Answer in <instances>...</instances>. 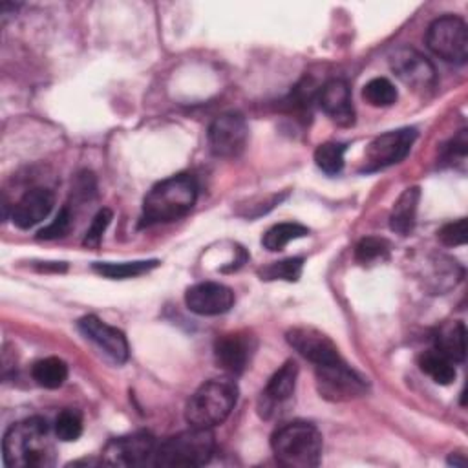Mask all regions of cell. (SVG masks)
<instances>
[{"mask_svg":"<svg viewBox=\"0 0 468 468\" xmlns=\"http://www.w3.org/2000/svg\"><path fill=\"white\" fill-rule=\"evenodd\" d=\"M2 459L5 466H51L55 463V448L48 422L42 417H27L11 424L2 441Z\"/></svg>","mask_w":468,"mask_h":468,"instance_id":"1","label":"cell"},{"mask_svg":"<svg viewBox=\"0 0 468 468\" xmlns=\"http://www.w3.org/2000/svg\"><path fill=\"white\" fill-rule=\"evenodd\" d=\"M197 199V185L188 174L170 176L146 194L143 201L141 227L168 223L190 212Z\"/></svg>","mask_w":468,"mask_h":468,"instance_id":"2","label":"cell"},{"mask_svg":"<svg viewBox=\"0 0 468 468\" xmlns=\"http://www.w3.org/2000/svg\"><path fill=\"white\" fill-rule=\"evenodd\" d=\"M271 448L283 466L313 468L318 466L322 457V435L313 424L294 420L272 433Z\"/></svg>","mask_w":468,"mask_h":468,"instance_id":"3","label":"cell"},{"mask_svg":"<svg viewBox=\"0 0 468 468\" xmlns=\"http://www.w3.org/2000/svg\"><path fill=\"white\" fill-rule=\"evenodd\" d=\"M238 402V386L230 378H212L201 384L190 397L185 419L194 428H214L221 424Z\"/></svg>","mask_w":468,"mask_h":468,"instance_id":"4","label":"cell"},{"mask_svg":"<svg viewBox=\"0 0 468 468\" xmlns=\"http://www.w3.org/2000/svg\"><path fill=\"white\" fill-rule=\"evenodd\" d=\"M214 433L208 428H194L179 431L163 441L154 453L155 466H203L214 453Z\"/></svg>","mask_w":468,"mask_h":468,"instance_id":"5","label":"cell"},{"mask_svg":"<svg viewBox=\"0 0 468 468\" xmlns=\"http://www.w3.org/2000/svg\"><path fill=\"white\" fill-rule=\"evenodd\" d=\"M426 44L442 60L464 64L468 58V27L455 15L439 16L426 31Z\"/></svg>","mask_w":468,"mask_h":468,"instance_id":"6","label":"cell"},{"mask_svg":"<svg viewBox=\"0 0 468 468\" xmlns=\"http://www.w3.org/2000/svg\"><path fill=\"white\" fill-rule=\"evenodd\" d=\"M415 137H417V132L413 128L391 130L375 137L364 152L362 172L371 174L400 163L411 150Z\"/></svg>","mask_w":468,"mask_h":468,"instance_id":"7","label":"cell"},{"mask_svg":"<svg viewBox=\"0 0 468 468\" xmlns=\"http://www.w3.org/2000/svg\"><path fill=\"white\" fill-rule=\"evenodd\" d=\"M318 391L324 399L340 402L351 400L366 393V380L353 371L344 360H336L324 366H314Z\"/></svg>","mask_w":468,"mask_h":468,"instance_id":"8","label":"cell"},{"mask_svg":"<svg viewBox=\"0 0 468 468\" xmlns=\"http://www.w3.org/2000/svg\"><path fill=\"white\" fill-rule=\"evenodd\" d=\"M155 448V439L148 431H137L112 439L104 446L101 461L115 466H141L154 461Z\"/></svg>","mask_w":468,"mask_h":468,"instance_id":"9","label":"cell"},{"mask_svg":"<svg viewBox=\"0 0 468 468\" xmlns=\"http://www.w3.org/2000/svg\"><path fill=\"white\" fill-rule=\"evenodd\" d=\"M249 128L239 113L229 112L216 117L208 128V146L218 157H236L243 152Z\"/></svg>","mask_w":468,"mask_h":468,"instance_id":"10","label":"cell"},{"mask_svg":"<svg viewBox=\"0 0 468 468\" xmlns=\"http://www.w3.org/2000/svg\"><path fill=\"white\" fill-rule=\"evenodd\" d=\"M389 68L406 86L413 90H428L437 79L433 64L410 46H400L389 55Z\"/></svg>","mask_w":468,"mask_h":468,"instance_id":"11","label":"cell"},{"mask_svg":"<svg viewBox=\"0 0 468 468\" xmlns=\"http://www.w3.org/2000/svg\"><path fill=\"white\" fill-rule=\"evenodd\" d=\"M298 378V366L292 360H287L267 382L260 399H258V411L263 419H271L283 411L289 400L294 395Z\"/></svg>","mask_w":468,"mask_h":468,"instance_id":"12","label":"cell"},{"mask_svg":"<svg viewBox=\"0 0 468 468\" xmlns=\"http://www.w3.org/2000/svg\"><path fill=\"white\" fill-rule=\"evenodd\" d=\"M185 303L196 314L216 316L227 313L234 305V292L223 283L201 282L186 289Z\"/></svg>","mask_w":468,"mask_h":468,"instance_id":"13","label":"cell"},{"mask_svg":"<svg viewBox=\"0 0 468 468\" xmlns=\"http://www.w3.org/2000/svg\"><path fill=\"white\" fill-rule=\"evenodd\" d=\"M256 342L249 333H227L221 335L214 344V356L221 369L230 375H241L254 353Z\"/></svg>","mask_w":468,"mask_h":468,"instance_id":"14","label":"cell"},{"mask_svg":"<svg viewBox=\"0 0 468 468\" xmlns=\"http://www.w3.org/2000/svg\"><path fill=\"white\" fill-rule=\"evenodd\" d=\"M79 331L91 340L101 351H104L112 360L117 364H122L128 360L130 349H128V340L124 333L113 325H108L101 318L88 314L79 320Z\"/></svg>","mask_w":468,"mask_h":468,"instance_id":"15","label":"cell"},{"mask_svg":"<svg viewBox=\"0 0 468 468\" xmlns=\"http://www.w3.org/2000/svg\"><path fill=\"white\" fill-rule=\"evenodd\" d=\"M287 342L292 349H296L305 360L314 366L331 364L342 360L336 346L320 331L313 327H294L287 333Z\"/></svg>","mask_w":468,"mask_h":468,"instance_id":"16","label":"cell"},{"mask_svg":"<svg viewBox=\"0 0 468 468\" xmlns=\"http://www.w3.org/2000/svg\"><path fill=\"white\" fill-rule=\"evenodd\" d=\"M318 104L338 126H351L355 122V108L351 101V90L346 80L331 79L320 88Z\"/></svg>","mask_w":468,"mask_h":468,"instance_id":"17","label":"cell"},{"mask_svg":"<svg viewBox=\"0 0 468 468\" xmlns=\"http://www.w3.org/2000/svg\"><path fill=\"white\" fill-rule=\"evenodd\" d=\"M53 203H55V196L51 190L31 188L13 207L11 219L18 229H31L49 216Z\"/></svg>","mask_w":468,"mask_h":468,"instance_id":"18","label":"cell"},{"mask_svg":"<svg viewBox=\"0 0 468 468\" xmlns=\"http://www.w3.org/2000/svg\"><path fill=\"white\" fill-rule=\"evenodd\" d=\"M435 347L439 353L448 356L453 364L463 362L466 355V329L463 322H453L442 325L435 336Z\"/></svg>","mask_w":468,"mask_h":468,"instance_id":"19","label":"cell"},{"mask_svg":"<svg viewBox=\"0 0 468 468\" xmlns=\"http://www.w3.org/2000/svg\"><path fill=\"white\" fill-rule=\"evenodd\" d=\"M419 197H420V190L417 186L406 188L399 199L393 205L391 216H389V227L391 230H395L397 234L406 236L408 232H411L413 225H415V216H417V205H419Z\"/></svg>","mask_w":468,"mask_h":468,"instance_id":"20","label":"cell"},{"mask_svg":"<svg viewBox=\"0 0 468 468\" xmlns=\"http://www.w3.org/2000/svg\"><path fill=\"white\" fill-rule=\"evenodd\" d=\"M31 377L38 386L46 389H57L68 378V366L62 358H57V356L40 358L33 364Z\"/></svg>","mask_w":468,"mask_h":468,"instance_id":"21","label":"cell"},{"mask_svg":"<svg viewBox=\"0 0 468 468\" xmlns=\"http://www.w3.org/2000/svg\"><path fill=\"white\" fill-rule=\"evenodd\" d=\"M419 366L428 377L433 378V382L442 384V386L452 384L457 375L453 362L448 356H444L442 353H439L437 349L424 351L419 358Z\"/></svg>","mask_w":468,"mask_h":468,"instance_id":"22","label":"cell"},{"mask_svg":"<svg viewBox=\"0 0 468 468\" xmlns=\"http://www.w3.org/2000/svg\"><path fill=\"white\" fill-rule=\"evenodd\" d=\"M157 265H159V260H141V261H122V263L97 261L93 263V271L112 280H124V278H133V276L150 272Z\"/></svg>","mask_w":468,"mask_h":468,"instance_id":"23","label":"cell"},{"mask_svg":"<svg viewBox=\"0 0 468 468\" xmlns=\"http://www.w3.org/2000/svg\"><path fill=\"white\" fill-rule=\"evenodd\" d=\"M307 234H309V229L300 223H278L263 234L261 243L267 250L276 252V250H282L289 241L305 238Z\"/></svg>","mask_w":468,"mask_h":468,"instance_id":"24","label":"cell"},{"mask_svg":"<svg viewBox=\"0 0 468 468\" xmlns=\"http://www.w3.org/2000/svg\"><path fill=\"white\" fill-rule=\"evenodd\" d=\"M362 97L366 99L367 104H371L375 108H386L397 101L399 93L391 80H388L384 77H375L369 82H366V86L362 90Z\"/></svg>","mask_w":468,"mask_h":468,"instance_id":"25","label":"cell"},{"mask_svg":"<svg viewBox=\"0 0 468 468\" xmlns=\"http://www.w3.org/2000/svg\"><path fill=\"white\" fill-rule=\"evenodd\" d=\"M344 152L342 143H324L314 150V163L322 172L335 176L344 168Z\"/></svg>","mask_w":468,"mask_h":468,"instance_id":"26","label":"cell"},{"mask_svg":"<svg viewBox=\"0 0 468 468\" xmlns=\"http://www.w3.org/2000/svg\"><path fill=\"white\" fill-rule=\"evenodd\" d=\"M303 260L302 258H287L282 261H274L267 265L260 274L261 280H285V282H296L302 274Z\"/></svg>","mask_w":468,"mask_h":468,"instance_id":"27","label":"cell"},{"mask_svg":"<svg viewBox=\"0 0 468 468\" xmlns=\"http://www.w3.org/2000/svg\"><path fill=\"white\" fill-rule=\"evenodd\" d=\"M82 433V417L75 410H64L55 419V435L64 442L77 441Z\"/></svg>","mask_w":468,"mask_h":468,"instance_id":"28","label":"cell"},{"mask_svg":"<svg viewBox=\"0 0 468 468\" xmlns=\"http://www.w3.org/2000/svg\"><path fill=\"white\" fill-rule=\"evenodd\" d=\"M388 250H389V245L386 239L367 236L356 243L355 258L360 263H371L377 260H384L388 256Z\"/></svg>","mask_w":468,"mask_h":468,"instance_id":"29","label":"cell"},{"mask_svg":"<svg viewBox=\"0 0 468 468\" xmlns=\"http://www.w3.org/2000/svg\"><path fill=\"white\" fill-rule=\"evenodd\" d=\"M71 227V214H69V208L68 207H62L58 210V214L55 216V219L46 225L44 229L38 230L37 238L38 239H57V238H62L64 234H68Z\"/></svg>","mask_w":468,"mask_h":468,"instance_id":"30","label":"cell"},{"mask_svg":"<svg viewBox=\"0 0 468 468\" xmlns=\"http://www.w3.org/2000/svg\"><path fill=\"white\" fill-rule=\"evenodd\" d=\"M110 221H112V210H108V208L99 210V212L95 214V218L91 219L90 229L86 230L84 245L93 247V249H95V247H99V243H101V239H102V234L106 232V229H108Z\"/></svg>","mask_w":468,"mask_h":468,"instance_id":"31","label":"cell"},{"mask_svg":"<svg viewBox=\"0 0 468 468\" xmlns=\"http://www.w3.org/2000/svg\"><path fill=\"white\" fill-rule=\"evenodd\" d=\"M439 239L442 245L446 247H457V245H464L466 243V219L461 218L453 223L444 225L439 232H437Z\"/></svg>","mask_w":468,"mask_h":468,"instance_id":"32","label":"cell"},{"mask_svg":"<svg viewBox=\"0 0 468 468\" xmlns=\"http://www.w3.org/2000/svg\"><path fill=\"white\" fill-rule=\"evenodd\" d=\"M468 150V137H466V130H461L446 146V159L452 161L453 157H461L464 159Z\"/></svg>","mask_w":468,"mask_h":468,"instance_id":"33","label":"cell"}]
</instances>
